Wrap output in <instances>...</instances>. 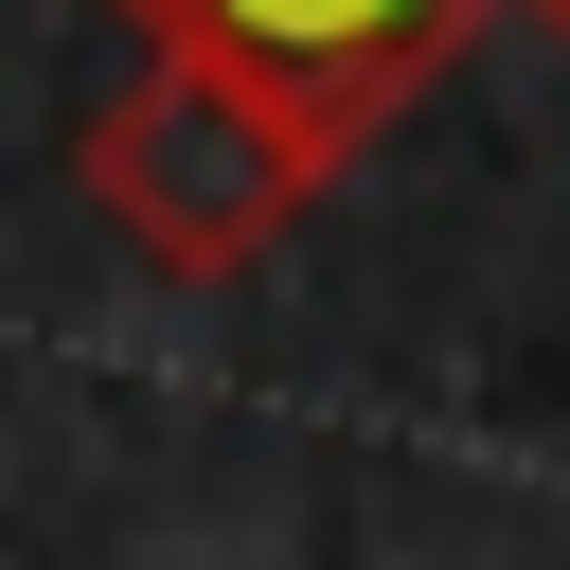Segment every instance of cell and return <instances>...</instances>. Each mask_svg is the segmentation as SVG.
I'll return each instance as SVG.
<instances>
[{
	"label": "cell",
	"mask_w": 570,
	"mask_h": 570,
	"mask_svg": "<svg viewBox=\"0 0 570 570\" xmlns=\"http://www.w3.org/2000/svg\"><path fill=\"white\" fill-rule=\"evenodd\" d=\"M338 160H356V142H338L321 107L249 89V71H214V53H142V71L89 107V214H107L142 267H178V285H232L249 249H285Z\"/></svg>",
	"instance_id": "obj_1"
},
{
	"label": "cell",
	"mask_w": 570,
	"mask_h": 570,
	"mask_svg": "<svg viewBox=\"0 0 570 570\" xmlns=\"http://www.w3.org/2000/svg\"><path fill=\"white\" fill-rule=\"evenodd\" d=\"M125 18H142V53H214V71L321 107L338 142H374L463 53V18H499V0H125Z\"/></svg>",
	"instance_id": "obj_2"
},
{
	"label": "cell",
	"mask_w": 570,
	"mask_h": 570,
	"mask_svg": "<svg viewBox=\"0 0 570 570\" xmlns=\"http://www.w3.org/2000/svg\"><path fill=\"white\" fill-rule=\"evenodd\" d=\"M499 18H517V36H552V53H570V0H499Z\"/></svg>",
	"instance_id": "obj_3"
}]
</instances>
